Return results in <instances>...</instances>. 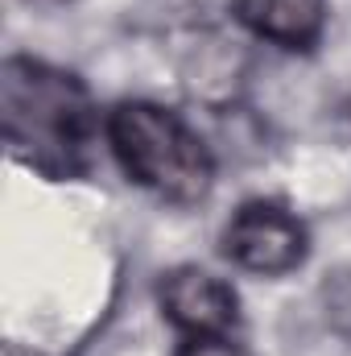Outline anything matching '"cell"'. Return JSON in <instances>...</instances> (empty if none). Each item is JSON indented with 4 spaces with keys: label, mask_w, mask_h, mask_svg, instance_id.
Segmentation results:
<instances>
[{
    "label": "cell",
    "mask_w": 351,
    "mask_h": 356,
    "mask_svg": "<svg viewBox=\"0 0 351 356\" xmlns=\"http://www.w3.org/2000/svg\"><path fill=\"white\" fill-rule=\"evenodd\" d=\"M0 104L12 158L54 178L79 170L91 137V99L71 71L37 58H8L0 75Z\"/></svg>",
    "instance_id": "6da1fadb"
},
{
    "label": "cell",
    "mask_w": 351,
    "mask_h": 356,
    "mask_svg": "<svg viewBox=\"0 0 351 356\" xmlns=\"http://www.w3.org/2000/svg\"><path fill=\"white\" fill-rule=\"evenodd\" d=\"M327 0H236V21L277 50L306 54L327 33Z\"/></svg>",
    "instance_id": "5b68a950"
},
{
    "label": "cell",
    "mask_w": 351,
    "mask_h": 356,
    "mask_svg": "<svg viewBox=\"0 0 351 356\" xmlns=\"http://www.w3.org/2000/svg\"><path fill=\"white\" fill-rule=\"evenodd\" d=\"M174 356H252L244 344H236L232 336H194L182 340Z\"/></svg>",
    "instance_id": "8992f818"
},
{
    "label": "cell",
    "mask_w": 351,
    "mask_h": 356,
    "mask_svg": "<svg viewBox=\"0 0 351 356\" xmlns=\"http://www.w3.org/2000/svg\"><path fill=\"white\" fill-rule=\"evenodd\" d=\"M54 4H67V0H54Z\"/></svg>",
    "instance_id": "52a82bcc"
},
{
    "label": "cell",
    "mask_w": 351,
    "mask_h": 356,
    "mask_svg": "<svg viewBox=\"0 0 351 356\" xmlns=\"http://www.w3.org/2000/svg\"><path fill=\"white\" fill-rule=\"evenodd\" d=\"M157 302H162V315L182 332V340L232 336V327L240 319V298H236L232 282L203 266H178L162 273Z\"/></svg>",
    "instance_id": "277c9868"
},
{
    "label": "cell",
    "mask_w": 351,
    "mask_h": 356,
    "mask_svg": "<svg viewBox=\"0 0 351 356\" xmlns=\"http://www.w3.org/2000/svg\"><path fill=\"white\" fill-rule=\"evenodd\" d=\"M306 224L273 199H248L223 228V257L252 277H285L306 261Z\"/></svg>",
    "instance_id": "3957f363"
},
{
    "label": "cell",
    "mask_w": 351,
    "mask_h": 356,
    "mask_svg": "<svg viewBox=\"0 0 351 356\" xmlns=\"http://www.w3.org/2000/svg\"><path fill=\"white\" fill-rule=\"evenodd\" d=\"M103 137L120 170L162 203L194 207L215 186V158L207 141L153 99L116 104L103 120Z\"/></svg>",
    "instance_id": "7a4b0ae2"
}]
</instances>
